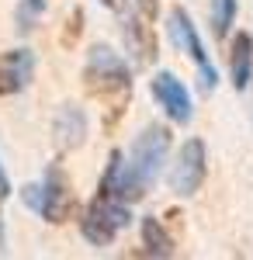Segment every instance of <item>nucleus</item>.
Instances as JSON below:
<instances>
[{
  "mask_svg": "<svg viewBox=\"0 0 253 260\" xmlns=\"http://www.w3.org/2000/svg\"><path fill=\"white\" fill-rule=\"evenodd\" d=\"M83 90H87V98L104 104V125L111 128L132 101V70H129V62L108 45H90L87 62H83Z\"/></svg>",
  "mask_w": 253,
  "mask_h": 260,
  "instance_id": "f257e3e1",
  "label": "nucleus"
},
{
  "mask_svg": "<svg viewBox=\"0 0 253 260\" xmlns=\"http://www.w3.org/2000/svg\"><path fill=\"white\" fill-rule=\"evenodd\" d=\"M167 149H170V128L167 125H146L136 136L129 163H125V205L149 194V187L163 170Z\"/></svg>",
  "mask_w": 253,
  "mask_h": 260,
  "instance_id": "f03ea898",
  "label": "nucleus"
},
{
  "mask_svg": "<svg viewBox=\"0 0 253 260\" xmlns=\"http://www.w3.org/2000/svg\"><path fill=\"white\" fill-rule=\"evenodd\" d=\"M129 222H132V215H129L125 201L98 194L87 205V212L80 215V233H83V240L90 243V246H108Z\"/></svg>",
  "mask_w": 253,
  "mask_h": 260,
  "instance_id": "7ed1b4c3",
  "label": "nucleus"
},
{
  "mask_svg": "<svg viewBox=\"0 0 253 260\" xmlns=\"http://www.w3.org/2000/svg\"><path fill=\"white\" fill-rule=\"evenodd\" d=\"M170 42H174L177 49H184L191 62L198 66V77H201V90H215V83H218V73H215V66L208 62V52H205V45L198 39L195 24L187 18V11L184 7H174L170 11Z\"/></svg>",
  "mask_w": 253,
  "mask_h": 260,
  "instance_id": "20e7f679",
  "label": "nucleus"
},
{
  "mask_svg": "<svg viewBox=\"0 0 253 260\" xmlns=\"http://www.w3.org/2000/svg\"><path fill=\"white\" fill-rule=\"evenodd\" d=\"M205 174H208V149L201 139H187L180 146L174 167H170V187L180 198H191L205 184Z\"/></svg>",
  "mask_w": 253,
  "mask_h": 260,
  "instance_id": "39448f33",
  "label": "nucleus"
},
{
  "mask_svg": "<svg viewBox=\"0 0 253 260\" xmlns=\"http://www.w3.org/2000/svg\"><path fill=\"white\" fill-rule=\"evenodd\" d=\"M77 212V198H73V187L66 174L59 167H49V174L42 180V201H39V215L52 225H62V222L73 219Z\"/></svg>",
  "mask_w": 253,
  "mask_h": 260,
  "instance_id": "423d86ee",
  "label": "nucleus"
},
{
  "mask_svg": "<svg viewBox=\"0 0 253 260\" xmlns=\"http://www.w3.org/2000/svg\"><path fill=\"white\" fill-rule=\"evenodd\" d=\"M153 98L156 104L167 111V118L177 121V125H187L191 121V94L184 90V83L177 80L174 73H156L153 77Z\"/></svg>",
  "mask_w": 253,
  "mask_h": 260,
  "instance_id": "0eeeda50",
  "label": "nucleus"
},
{
  "mask_svg": "<svg viewBox=\"0 0 253 260\" xmlns=\"http://www.w3.org/2000/svg\"><path fill=\"white\" fill-rule=\"evenodd\" d=\"M35 77V52L31 49H11L0 52V98L21 94Z\"/></svg>",
  "mask_w": 253,
  "mask_h": 260,
  "instance_id": "6e6552de",
  "label": "nucleus"
},
{
  "mask_svg": "<svg viewBox=\"0 0 253 260\" xmlns=\"http://www.w3.org/2000/svg\"><path fill=\"white\" fill-rule=\"evenodd\" d=\"M52 132H56L59 153H70V149H77L80 142L87 139V115L80 111L77 104H62L56 121H52Z\"/></svg>",
  "mask_w": 253,
  "mask_h": 260,
  "instance_id": "1a4fd4ad",
  "label": "nucleus"
},
{
  "mask_svg": "<svg viewBox=\"0 0 253 260\" xmlns=\"http://www.w3.org/2000/svg\"><path fill=\"white\" fill-rule=\"evenodd\" d=\"M125 45H129V52H132L136 66H153L156 56H160V52H156L153 28H149L142 18H136V14L125 18Z\"/></svg>",
  "mask_w": 253,
  "mask_h": 260,
  "instance_id": "9d476101",
  "label": "nucleus"
},
{
  "mask_svg": "<svg viewBox=\"0 0 253 260\" xmlns=\"http://www.w3.org/2000/svg\"><path fill=\"white\" fill-rule=\"evenodd\" d=\"M229 77L236 90H246L253 77V35L250 31H236L229 42Z\"/></svg>",
  "mask_w": 253,
  "mask_h": 260,
  "instance_id": "9b49d317",
  "label": "nucleus"
},
{
  "mask_svg": "<svg viewBox=\"0 0 253 260\" xmlns=\"http://www.w3.org/2000/svg\"><path fill=\"white\" fill-rule=\"evenodd\" d=\"M174 240H170V233L160 225V219L153 215H142V253L146 257H174Z\"/></svg>",
  "mask_w": 253,
  "mask_h": 260,
  "instance_id": "f8f14e48",
  "label": "nucleus"
},
{
  "mask_svg": "<svg viewBox=\"0 0 253 260\" xmlns=\"http://www.w3.org/2000/svg\"><path fill=\"white\" fill-rule=\"evenodd\" d=\"M98 194L115 198V201H125V156H121L118 149L108 156V167H104L101 184H98Z\"/></svg>",
  "mask_w": 253,
  "mask_h": 260,
  "instance_id": "ddd939ff",
  "label": "nucleus"
},
{
  "mask_svg": "<svg viewBox=\"0 0 253 260\" xmlns=\"http://www.w3.org/2000/svg\"><path fill=\"white\" fill-rule=\"evenodd\" d=\"M233 21H236V0H212V35L218 42H226Z\"/></svg>",
  "mask_w": 253,
  "mask_h": 260,
  "instance_id": "4468645a",
  "label": "nucleus"
},
{
  "mask_svg": "<svg viewBox=\"0 0 253 260\" xmlns=\"http://www.w3.org/2000/svg\"><path fill=\"white\" fill-rule=\"evenodd\" d=\"M80 31H83V11H80V7H73V11H70V18H66L62 45H66V49H73V45L80 42Z\"/></svg>",
  "mask_w": 253,
  "mask_h": 260,
  "instance_id": "2eb2a0df",
  "label": "nucleus"
},
{
  "mask_svg": "<svg viewBox=\"0 0 253 260\" xmlns=\"http://www.w3.org/2000/svg\"><path fill=\"white\" fill-rule=\"evenodd\" d=\"M21 201H24V208L39 212V201H42V184H24V187H21Z\"/></svg>",
  "mask_w": 253,
  "mask_h": 260,
  "instance_id": "dca6fc26",
  "label": "nucleus"
},
{
  "mask_svg": "<svg viewBox=\"0 0 253 260\" xmlns=\"http://www.w3.org/2000/svg\"><path fill=\"white\" fill-rule=\"evenodd\" d=\"M42 4H45V0H24V11H21V31H28V14H31V18H35V14H39L42 11Z\"/></svg>",
  "mask_w": 253,
  "mask_h": 260,
  "instance_id": "f3484780",
  "label": "nucleus"
},
{
  "mask_svg": "<svg viewBox=\"0 0 253 260\" xmlns=\"http://www.w3.org/2000/svg\"><path fill=\"white\" fill-rule=\"evenodd\" d=\"M108 11H115V14H125V7H129V0H101Z\"/></svg>",
  "mask_w": 253,
  "mask_h": 260,
  "instance_id": "a211bd4d",
  "label": "nucleus"
},
{
  "mask_svg": "<svg viewBox=\"0 0 253 260\" xmlns=\"http://www.w3.org/2000/svg\"><path fill=\"white\" fill-rule=\"evenodd\" d=\"M11 194V180H7V174H4V163H0V201Z\"/></svg>",
  "mask_w": 253,
  "mask_h": 260,
  "instance_id": "6ab92c4d",
  "label": "nucleus"
},
{
  "mask_svg": "<svg viewBox=\"0 0 253 260\" xmlns=\"http://www.w3.org/2000/svg\"><path fill=\"white\" fill-rule=\"evenodd\" d=\"M139 7H142V11H146L149 18H153V14H156V0H139Z\"/></svg>",
  "mask_w": 253,
  "mask_h": 260,
  "instance_id": "aec40b11",
  "label": "nucleus"
}]
</instances>
